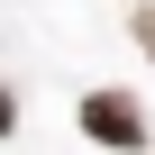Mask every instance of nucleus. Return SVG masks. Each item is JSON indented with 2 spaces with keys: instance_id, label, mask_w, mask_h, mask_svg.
I'll return each mask as SVG.
<instances>
[{
  "instance_id": "f257e3e1",
  "label": "nucleus",
  "mask_w": 155,
  "mask_h": 155,
  "mask_svg": "<svg viewBox=\"0 0 155 155\" xmlns=\"http://www.w3.org/2000/svg\"><path fill=\"white\" fill-rule=\"evenodd\" d=\"M82 137L110 155H146V110L128 91H82Z\"/></svg>"
},
{
  "instance_id": "f03ea898",
  "label": "nucleus",
  "mask_w": 155,
  "mask_h": 155,
  "mask_svg": "<svg viewBox=\"0 0 155 155\" xmlns=\"http://www.w3.org/2000/svg\"><path fill=\"white\" fill-rule=\"evenodd\" d=\"M128 28H137V46H146V64H155V0H146V9H137Z\"/></svg>"
},
{
  "instance_id": "7ed1b4c3",
  "label": "nucleus",
  "mask_w": 155,
  "mask_h": 155,
  "mask_svg": "<svg viewBox=\"0 0 155 155\" xmlns=\"http://www.w3.org/2000/svg\"><path fill=\"white\" fill-rule=\"evenodd\" d=\"M0 137H18V91L0 82Z\"/></svg>"
}]
</instances>
